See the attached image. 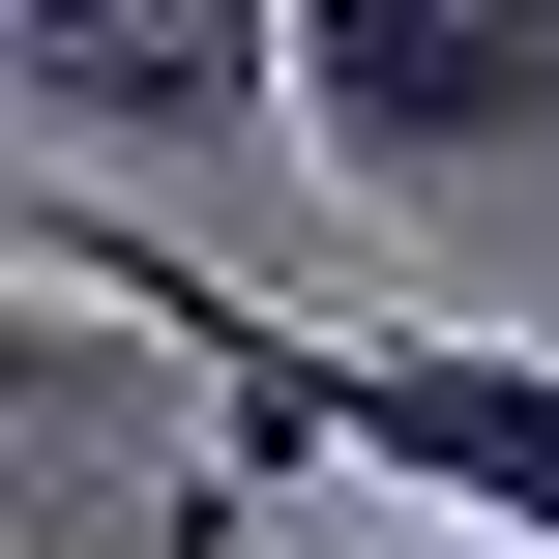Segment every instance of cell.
I'll return each instance as SVG.
<instances>
[{
    "instance_id": "cell-1",
    "label": "cell",
    "mask_w": 559,
    "mask_h": 559,
    "mask_svg": "<svg viewBox=\"0 0 559 559\" xmlns=\"http://www.w3.org/2000/svg\"><path fill=\"white\" fill-rule=\"evenodd\" d=\"M29 265L118 295V324H177V383H206L265 472H383V501H442V531L559 559V354H531V324H295V295L177 265L118 177H29Z\"/></svg>"
},
{
    "instance_id": "cell-2",
    "label": "cell",
    "mask_w": 559,
    "mask_h": 559,
    "mask_svg": "<svg viewBox=\"0 0 559 559\" xmlns=\"http://www.w3.org/2000/svg\"><path fill=\"white\" fill-rule=\"evenodd\" d=\"M295 147L354 206H472L501 147H559V0H295Z\"/></svg>"
},
{
    "instance_id": "cell-3",
    "label": "cell",
    "mask_w": 559,
    "mask_h": 559,
    "mask_svg": "<svg viewBox=\"0 0 559 559\" xmlns=\"http://www.w3.org/2000/svg\"><path fill=\"white\" fill-rule=\"evenodd\" d=\"M295 0H29V118H265Z\"/></svg>"
}]
</instances>
